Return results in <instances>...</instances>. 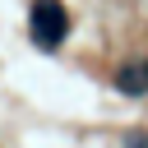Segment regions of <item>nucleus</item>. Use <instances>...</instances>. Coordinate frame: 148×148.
Returning <instances> with one entry per match:
<instances>
[{
    "mask_svg": "<svg viewBox=\"0 0 148 148\" xmlns=\"http://www.w3.org/2000/svg\"><path fill=\"white\" fill-rule=\"evenodd\" d=\"M120 88H125V92H143V79H139L134 69H125V74H120Z\"/></svg>",
    "mask_w": 148,
    "mask_h": 148,
    "instance_id": "obj_2",
    "label": "nucleus"
},
{
    "mask_svg": "<svg viewBox=\"0 0 148 148\" xmlns=\"http://www.w3.org/2000/svg\"><path fill=\"white\" fill-rule=\"evenodd\" d=\"M65 32H69L65 5H60V0H37V5H32V42L46 46V51H56V46L65 42Z\"/></svg>",
    "mask_w": 148,
    "mask_h": 148,
    "instance_id": "obj_1",
    "label": "nucleus"
}]
</instances>
